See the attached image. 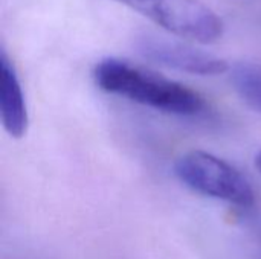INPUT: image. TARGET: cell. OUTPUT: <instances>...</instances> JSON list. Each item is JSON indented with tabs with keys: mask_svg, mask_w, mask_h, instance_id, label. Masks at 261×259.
Returning a JSON list of instances; mask_svg holds the SVG:
<instances>
[{
	"mask_svg": "<svg viewBox=\"0 0 261 259\" xmlns=\"http://www.w3.org/2000/svg\"><path fill=\"white\" fill-rule=\"evenodd\" d=\"M98 89L136 104L177 116H194L205 108L200 93L174 79L119 58H104L93 69Z\"/></svg>",
	"mask_w": 261,
	"mask_h": 259,
	"instance_id": "1",
	"label": "cell"
},
{
	"mask_svg": "<svg viewBox=\"0 0 261 259\" xmlns=\"http://www.w3.org/2000/svg\"><path fill=\"white\" fill-rule=\"evenodd\" d=\"M177 179L190 189L237 206L254 203V189L249 180L226 160L200 150L180 156L174 165Z\"/></svg>",
	"mask_w": 261,
	"mask_h": 259,
	"instance_id": "2",
	"label": "cell"
},
{
	"mask_svg": "<svg viewBox=\"0 0 261 259\" xmlns=\"http://www.w3.org/2000/svg\"><path fill=\"white\" fill-rule=\"evenodd\" d=\"M180 38L216 43L223 35L222 18L200 0H115Z\"/></svg>",
	"mask_w": 261,
	"mask_h": 259,
	"instance_id": "3",
	"label": "cell"
},
{
	"mask_svg": "<svg viewBox=\"0 0 261 259\" xmlns=\"http://www.w3.org/2000/svg\"><path fill=\"white\" fill-rule=\"evenodd\" d=\"M136 47L147 60L190 75L216 76L229 70V64L223 58L196 49L187 43L154 34L139 35L136 40Z\"/></svg>",
	"mask_w": 261,
	"mask_h": 259,
	"instance_id": "4",
	"label": "cell"
},
{
	"mask_svg": "<svg viewBox=\"0 0 261 259\" xmlns=\"http://www.w3.org/2000/svg\"><path fill=\"white\" fill-rule=\"evenodd\" d=\"M0 114L3 128L11 137L21 139L26 134L29 116L24 93L17 70L5 50L0 55Z\"/></svg>",
	"mask_w": 261,
	"mask_h": 259,
	"instance_id": "5",
	"label": "cell"
},
{
	"mask_svg": "<svg viewBox=\"0 0 261 259\" xmlns=\"http://www.w3.org/2000/svg\"><path fill=\"white\" fill-rule=\"evenodd\" d=\"M231 82L239 96L255 111L261 113V66L242 63L232 69Z\"/></svg>",
	"mask_w": 261,
	"mask_h": 259,
	"instance_id": "6",
	"label": "cell"
},
{
	"mask_svg": "<svg viewBox=\"0 0 261 259\" xmlns=\"http://www.w3.org/2000/svg\"><path fill=\"white\" fill-rule=\"evenodd\" d=\"M255 166L258 168V171L261 172V150L257 153V156H255Z\"/></svg>",
	"mask_w": 261,
	"mask_h": 259,
	"instance_id": "7",
	"label": "cell"
}]
</instances>
